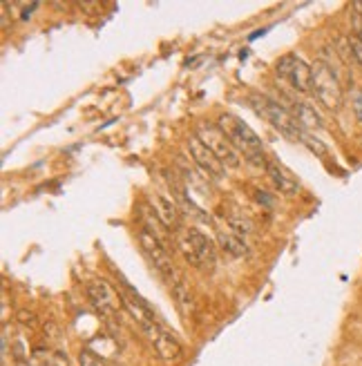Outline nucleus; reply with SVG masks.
Here are the masks:
<instances>
[{
    "label": "nucleus",
    "instance_id": "39448f33",
    "mask_svg": "<svg viewBox=\"0 0 362 366\" xmlns=\"http://www.w3.org/2000/svg\"><path fill=\"white\" fill-rule=\"evenodd\" d=\"M139 246H141V251H144V255L148 257V261L152 264V268L157 270L166 282H170L179 272L173 264L170 248H166V244L154 232H150L146 226L139 230Z\"/></svg>",
    "mask_w": 362,
    "mask_h": 366
},
{
    "label": "nucleus",
    "instance_id": "6ab92c4d",
    "mask_svg": "<svg viewBox=\"0 0 362 366\" xmlns=\"http://www.w3.org/2000/svg\"><path fill=\"white\" fill-rule=\"evenodd\" d=\"M79 366H106V364H103V360L92 348H83L79 353Z\"/></svg>",
    "mask_w": 362,
    "mask_h": 366
},
{
    "label": "nucleus",
    "instance_id": "9b49d317",
    "mask_svg": "<svg viewBox=\"0 0 362 366\" xmlns=\"http://www.w3.org/2000/svg\"><path fill=\"white\" fill-rule=\"evenodd\" d=\"M188 152L192 156V161H195L201 168L204 175H208L213 179H222L226 175V165L217 159L213 150H208V148L204 146V141L197 134H192L188 139Z\"/></svg>",
    "mask_w": 362,
    "mask_h": 366
},
{
    "label": "nucleus",
    "instance_id": "412c9836",
    "mask_svg": "<svg viewBox=\"0 0 362 366\" xmlns=\"http://www.w3.org/2000/svg\"><path fill=\"white\" fill-rule=\"evenodd\" d=\"M43 331H45V337H49L51 342H56V339L61 337V331H58V326H56L54 322H47V324L43 326Z\"/></svg>",
    "mask_w": 362,
    "mask_h": 366
},
{
    "label": "nucleus",
    "instance_id": "5701e85b",
    "mask_svg": "<svg viewBox=\"0 0 362 366\" xmlns=\"http://www.w3.org/2000/svg\"><path fill=\"white\" fill-rule=\"evenodd\" d=\"M18 322L20 324H25V326H34V313H30V310H18Z\"/></svg>",
    "mask_w": 362,
    "mask_h": 366
},
{
    "label": "nucleus",
    "instance_id": "20e7f679",
    "mask_svg": "<svg viewBox=\"0 0 362 366\" xmlns=\"http://www.w3.org/2000/svg\"><path fill=\"white\" fill-rule=\"evenodd\" d=\"M253 108L255 112L262 116V119H266L270 125H273L275 130H280L282 134H287L291 139H297L300 141L304 130L300 127V123L295 121V116L282 106V103L268 99V96H253Z\"/></svg>",
    "mask_w": 362,
    "mask_h": 366
},
{
    "label": "nucleus",
    "instance_id": "aec40b11",
    "mask_svg": "<svg viewBox=\"0 0 362 366\" xmlns=\"http://www.w3.org/2000/svg\"><path fill=\"white\" fill-rule=\"evenodd\" d=\"M349 47H351V56H354V61L360 65L362 68V41H358L356 36H351L349 38Z\"/></svg>",
    "mask_w": 362,
    "mask_h": 366
},
{
    "label": "nucleus",
    "instance_id": "4468645a",
    "mask_svg": "<svg viewBox=\"0 0 362 366\" xmlns=\"http://www.w3.org/2000/svg\"><path fill=\"white\" fill-rule=\"evenodd\" d=\"M291 114L295 116V121L300 123V127L304 130V132L322 127V116L318 114V110L313 106H308V103H293Z\"/></svg>",
    "mask_w": 362,
    "mask_h": 366
},
{
    "label": "nucleus",
    "instance_id": "f8f14e48",
    "mask_svg": "<svg viewBox=\"0 0 362 366\" xmlns=\"http://www.w3.org/2000/svg\"><path fill=\"white\" fill-rule=\"evenodd\" d=\"M266 175H268L270 183H273L282 194H289V197H293V194L300 192V181H297L284 165H280L275 161H268L266 163Z\"/></svg>",
    "mask_w": 362,
    "mask_h": 366
},
{
    "label": "nucleus",
    "instance_id": "2eb2a0df",
    "mask_svg": "<svg viewBox=\"0 0 362 366\" xmlns=\"http://www.w3.org/2000/svg\"><path fill=\"white\" fill-rule=\"evenodd\" d=\"M217 241H219V248H222L224 253L232 255V257H244V255H249L246 241L239 239L237 234H232L230 230H219V232H217Z\"/></svg>",
    "mask_w": 362,
    "mask_h": 366
},
{
    "label": "nucleus",
    "instance_id": "f3484780",
    "mask_svg": "<svg viewBox=\"0 0 362 366\" xmlns=\"http://www.w3.org/2000/svg\"><path fill=\"white\" fill-rule=\"evenodd\" d=\"M36 355H38V360H41L45 366H68V360H65V355H63V353H43V351H36Z\"/></svg>",
    "mask_w": 362,
    "mask_h": 366
},
{
    "label": "nucleus",
    "instance_id": "423d86ee",
    "mask_svg": "<svg viewBox=\"0 0 362 366\" xmlns=\"http://www.w3.org/2000/svg\"><path fill=\"white\" fill-rule=\"evenodd\" d=\"M195 134L204 141V146L213 150L215 156L219 161H222L226 168H239L242 159H239V152L232 148V143L228 141V137L219 130V125H213V123H197L195 127Z\"/></svg>",
    "mask_w": 362,
    "mask_h": 366
},
{
    "label": "nucleus",
    "instance_id": "1a4fd4ad",
    "mask_svg": "<svg viewBox=\"0 0 362 366\" xmlns=\"http://www.w3.org/2000/svg\"><path fill=\"white\" fill-rule=\"evenodd\" d=\"M144 335L150 339V344L154 348V353H157V358L166 364H175L179 362L181 358H184V348H181V344L177 342V337L168 333L163 326L154 324L150 326L148 331H144Z\"/></svg>",
    "mask_w": 362,
    "mask_h": 366
},
{
    "label": "nucleus",
    "instance_id": "7ed1b4c3",
    "mask_svg": "<svg viewBox=\"0 0 362 366\" xmlns=\"http://www.w3.org/2000/svg\"><path fill=\"white\" fill-rule=\"evenodd\" d=\"M313 68V87L311 92L316 94L320 106H325L327 110H340L342 101H344V92H342V83L335 70L329 63L318 61Z\"/></svg>",
    "mask_w": 362,
    "mask_h": 366
},
{
    "label": "nucleus",
    "instance_id": "a211bd4d",
    "mask_svg": "<svg viewBox=\"0 0 362 366\" xmlns=\"http://www.w3.org/2000/svg\"><path fill=\"white\" fill-rule=\"evenodd\" d=\"M300 143H304V146H306L308 150H311L313 154H318V156L327 154V146H325V143H322L320 139H316L313 134H308V132H304V134H302Z\"/></svg>",
    "mask_w": 362,
    "mask_h": 366
},
{
    "label": "nucleus",
    "instance_id": "4be33fe9",
    "mask_svg": "<svg viewBox=\"0 0 362 366\" xmlns=\"http://www.w3.org/2000/svg\"><path fill=\"white\" fill-rule=\"evenodd\" d=\"M354 114H356V119L362 123V89L354 92Z\"/></svg>",
    "mask_w": 362,
    "mask_h": 366
},
{
    "label": "nucleus",
    "instance_id": "393cba45",
    "mask_svg": "<svg viewBox=\"0 0 362 366\" xmlns=\"http://www.w3.org/2000/svg\"><path fill=\"white\" fill-rule=\"evenodd\" d=\"M354 30H356V38L358 41H362V14H354Z\"/></svg>",
    "mask_w": 362,
    "mask_h": 366
},
{
    "label": "nucleus",
    "instance_id": "6e6552de",
    "mask_svg": "<svg viewBox=\"0 0 362 366\" xmlns=\"http://www.w3.org/2000/svg\"><path fill=\"white\" fill-rule=\"evenodd\" d=\"M87 297L103 317H116L119 315V310H123L121 293H116L110 286V282H106V279L89 282L87 284Z\"/></svg>",
    "mask_w": 362,
    "mask_h": 366
},
{
    "label": "nucleus",
    "instance_id": "dca6fc26",
    "mask_svg": "<svg viewBox=\"0 0 362 366\" xmlns=\"http://www.w3.org/2000/svg\"><path fill=\"white\" fill-rule=\"evenodd\" d=\"M228 230L232 234H237L239 239H246V237H251V234L255 232L253 224L249 219H244V217H228Z\"/></svg>",
    "mask_w": 362,
    "mask_h": 366
},
{
    "label": "nucleus",
    "instance_id": "f257e3e1",
    "mask_svg": "<svg viewBox=\"0 0 362 366\" xmlns=\"http://www.w3.org/2000/svg\"><path fill=\"white\" fill-rule=\"evenodd\" d=\"M217 125L228 137V141L232 143V148H235L237 152H242L249 161H253V163H264L262 139L257 137L255 130L244 123L239 116H235V114H222L217 119Z\"/></svg>",
    "mask_w": 362,
    "mask_h": 366
},
{
    "label": "nucleus",
    "instance_id": "ddd939ff",
    "mask_svg": "<svg viewBox=\"0 0 362 366\" xmlns=\"http://www.w3.org/2000/svg\"><path fill=\"white\" fill-rule=\"evenodd\" d=\"M168 284H170V291H173V297H175V302H177V308L184 313V315H190V313L195 310V302H192L190 286L186 284L184 274L177 272Z\"/></svg>",
    "mask_w": 362,
    "mask_h": 366
},
{
    "label": "nucleus",
    "instance_id": "f03ea898",
    "mask_svg": "<svg viewBox=\"0 0 362 366\" xmlns=\"http://www.w3.org/2000/svg\"><path fill=\"white\" fill-rule=\"evenodd\" d=\"M177 248L184 255L190 266L197 268H211L215 266V244L211 237H206L199 230H179L177 232Z\"/></svg>",
    "mask_w": 362,
    "mask_h": 366
},
{
    "label": "nucleus",
    "instance_id": "9d476101",
    "mask_svg": "<svg viewBox=\"0 0 362 366\" xmlns=\"http://www.w3.org/2000/svg\"><path fill=\"white\" fill-rule=\"evenodd\" d=\"M148 203H150V213L168 228V232L181 230V208L173 197H166L163 192L152 190L148 194Z\"/></svg>",
    "mask_w": 362,
    "mask_h": 366
},
{
    "label": "nucleus",
    "instance_id": "b1692460",
    "mask_svg": "<svg viewBox=\"0 0 362 366\" xmlns=\"http://www.w3.org/2000/svg\"><path fill=\"white\" fill-rule=\"evenodd\" d=\"M38 9V3H32V5H23V11H20V20H30L32 14Z\"/></svg>",
    "mask_w": 362,
    "mask_h": 366
},
{
    "label": "nucleus",
    "instance_id": "0eeeda50",
    "mask_svg": "<svg viewBox=\"0 0 362 366\" xmlns=\"http://www.w3.org/2000/svg\"><path fill=\"white\" fill-rule=\"evenodd\" d=\"M275 74L284 78L295 92H311L313 87V68L295 54L282 56L275 65Z\"/></svg>",
    "mask_w": 362,
    "mask_h": 366
}]
</instances>
